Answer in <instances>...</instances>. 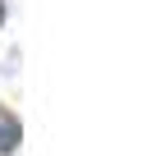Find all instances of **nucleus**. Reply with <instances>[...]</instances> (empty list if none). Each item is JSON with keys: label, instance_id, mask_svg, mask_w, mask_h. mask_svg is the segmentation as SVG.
<instances>
[{"label": "nucleus", "instance_id": "nucleus-1", "mask_svg": "<svg viewBox=\"0 0 152 156\" xmlns=\"http://www.w3.org/2000/svg\"><path fill=\"white\" fill-rule=\"evenodd\" d=\"M14 142H19V119L0 106V151H14Z\"/></svg>", "mask_w": 152, "mask_h": 156}, {"label": "nucleus", "instance_id": "nucleus-2", "mask_svg": "<svg viewBox=\"0 0 152 156\" xmlns=\"http://www.w3.org/2000/svg\"><path fill=\"white\" fill-rule=\"evenodd\" d=\"M0 23H5V5H0Z\"/></svg>", "mask_w": 152, "mask_h": 156}]
</instances>
